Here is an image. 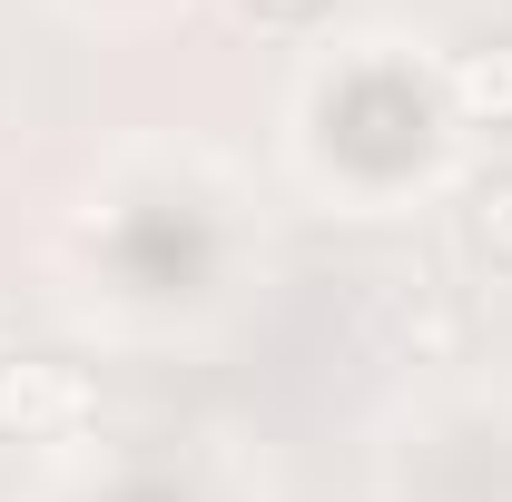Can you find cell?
<instances>
[{"mask_svg":"<svg viewBox=\"0 0 512 502\" xmlns=\"http://www.w3.org/2000/svg\"><path fill=\"white\" fill-rule=\"evenodd\" d=\"M79 414H89L79 365H60V355H10V365H0V434L50 443V434H69Z\"/></svg>","mask_w":512,"mask_h":502,"instance_id":"6da1fadb","label":"cell"},{"mask_svg":"<svg viewBox=\"0 0 512 502\" xmlns=\"http://www.w3.org/2000/svg\"><path fill=\"white\" fill-rule=\"evenodd\" d=\"M444 99L473 128H512V40H473V50H453Z\"/></svg>","mask_w":512,"mask_h":502,"instance_id":"7a4b0ae2","label":"cell"},{"mask_svg":"<svg viewBox=\"0 0 512 502\" xmlns=\"http://www.w3.org/2000/svg\"><path fill=\"white\" fill-rule=\"evenodd\" d=\"M473 247L493 256V266H512V178H483L473 188Z\"/></svg>","mask_w":512,"mask_h":502,"instance_id":"3957f363","label":"cell"},{"mask_svg":"<svg viewBox=\"0 0 512 502\" xmlns=\"http://www.w3.org/2000/svg\"><path fill=\"white\" fill-rule=\"evenodd\" d=\"M256 20H306V10H325V0H247Z\"/></svg>","mask_w":512,"mask_h":502,"instance_id":"277c9868","label":"cell"}]
</instances>
